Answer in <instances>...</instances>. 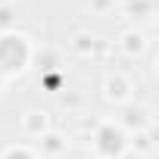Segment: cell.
<instances>
[{"label":"cell","instance_id":"6da1fadb","mask_svg":"<svg viewBox=\"0 0 159 159\" xmlns=\"http://www.w3.org/2000/svg\"><path fill=\"white\" fill-rule=\"evenodd\" d=\"M28 41L22 34H3L0 38V72H22L28 66Z\"/></svg>","mask_w":159,"mask_h":159},{"label":"cell","instance_id":"7a4b0ae2","mask_svg":"<svg viewBox=\"0 0 159 159\" xmlns=\"http://www.w3.org/2000/svg\"><path fill=\"white\" fill-rule=\"evenodd\" d=\"M97 150L103 156H119L125 150V134L116 128V125H103L97 131Z\"/></svg>","mask_w":159,"mask_h":159},{"label":"cell","instance_id":"3957f363","mask_svg":"<svg viewBox=\"0 0 159 159\" xmlns=\"http://www.w3.org/2000/svg\"><path fill=\"white\" fill-rule=\"evenodd\" d=\"M3 159H34V156H31V153H25V150H10Z\"/></svg>","mask_w":159,"mask_h":159}]
</instances>
